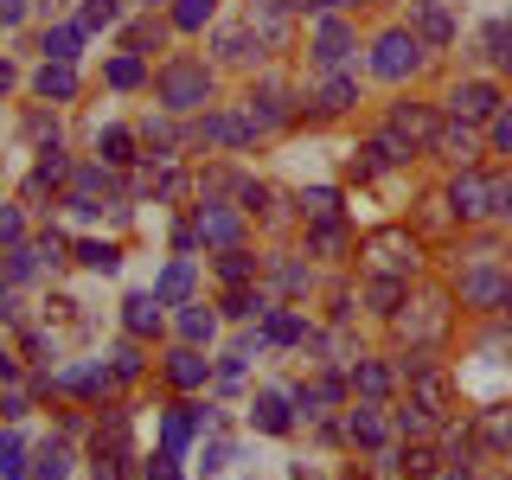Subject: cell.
I'll list each match as a JSON object with an SVG mask.
<instances>
[{
    "label": "cell",
    "instance_id": "cell-1",
    "mask_svg": "<svg viewBox=\"0 0 512 480\" xmlns=\"http://www.w3.org/2000/svg\"><path fill=\"white\" fill-rule=\"evenodd\" d=\"M154 84H160V103L167 109H199L205 96H212V71H205L199 58H173Z\"/></svg>",
    "mask_w": 512,
    "mask_h": 480
},
{
    "label": "cell",
    "instance_id": "cell-2",
    "mask_svg": "<svg viewBox=\"0 0 512 480\" xmlns=\"http://www.w3.org/2000/svg\"><path fill=\"white\" fill-rule=\"evenodd\" d=\"M416 64H423V39L416 32H378L372 39V77H384V84L410 77Z\"/></svg>",
    "mask_w": 512,
    "mask_h": 480
},
{
    "label": "cell",
    "instance_id": "cell-3",
    "mask_svg": "<svg viewBox=\"0 0 512 480\" xmlns=\"http://www.w3.org/2000/svg\"><path fill=\"white\" fill-rule=\"evenodd\" d=\"M410 20H416V32H423V39H455V13L442 7V0H410Z\"/></svg>",
    "mask_w": 512,
    "mask_h": 480
},
{
    "label": "cell",
    "instance_id": "cell-4",
    "mask_svg": "<svg viewBox=\"0 0 512 480\" xmlns=\"http://www.w3.org/2000/svg\"><path fill=\"white\" fill-rule=\"evenodd\" d=\"M250 423H256V429H269V436H282V429H288V391H276V384H269V391H256Z\"/></svg>",
    "mask_w": 512,
    "mask_h": 480
},
{
    "label": "cell",
    "instance_id": "cell-5",
    "mask_svg": "<svg viewBox=\"0 0 512 480\" xmlns=\"http://www.w3.org/2000/svg\"><path fill=\"white\" fill-rule=\"evenodd\" d=\"M346 52H352V26L346 20H320L314 26V58L320 64H340Z\"/></svg>",
    "mask_w": 512,
    "mask_h": 480
},
{
    "label": "cell",
    "instance_id": "cell-6",
    "mask_svg": "<svg viewBox=\"0 0 512 480\" xmlns=\"http://www.w3.org/2000/svg\"><path fill=\"white\" fill-rule=\"evenodd\" d=\"M32 84H39L45 103H71V96H77V71H71V64H58V58H45V71L32 77Z\"/></svg>",
    "mask_w": 512,
    "mask_h": 480
},
{
    "label": "cell",
    "instance_id": "cell-7",
    "mask_svg": "<svg viewBox=\"0 0 512 480\" xmlns=\"http://www.w3.org/2000/svg\"><path fill=\"white\" fill-rule=\"evenodd\" d=\"M237 231H244V218L224 212V205H205V212H199V237H205V244H224V250H231Z\"/></svg>",
    "mask_w": 512,
    "mask_h": 480
},
{
    "label": "cell",
    "instance_id": "cell-8",
    "mask_svg": "<svg viewBox=\"0 0 512 480\" xmlns=\"http://www.w3.org/2000/svg\"><path fill=\"white\" fill-rule=\"evenodd\" d=\"M167 378H173V384H186V391H199V384L212 378V359H199L192 346H180V352L167 359Z\"/></svg>",
    "mask_w": 512,
    "mask_h": 480
},
{
    "label": "cell",
    "instance_id": "cell-9",
    "mask_svg": "<svg viewBox=\"0 0 512 480\" xmlns=\"http://www.w3.org/2000/svg\"><path fill=\"white\" fill-rule=\"evenodd\" d=\"M391 128H397V135H410V141H429V135H436V116L416 109V103H397L391 109Z\"/></svg>",
    "mask_w": 512,
    "mask_h": 480
},
{
    "label": "cell",
    "instance_id": "cell-10",
    "mask_svg": "<svg viewBox=\"0 0 512 480\" xmlns=\"http://www.w3.org/2000/svg\"><path fill=\"white\" fill-rule=\"evenodd\" d=\"M487 199H493L487 180H474V173H468V180H455V212L461 218H480V212H487Z\"/></svg>",
    "mask_w": 512,
    "mask_h": 480
},
{
    "label": "cell",
    "instance_id": "cell-11",
    "mask_svg": "<svg viewBox=\"0 0 512 480\" xmlns=\"http://www.w3.org/2000/svg\"><path fill=\"white\" fill-rule=\"evenodd\" d=\"M372 263L378 269H416V244H404V237H378V244H372Z\"/></svg>",
    "mask_w": 512,
    "mask_h": 480
},
{
    "label": "cell",
    "instance_id": "cell-12",
    "mask_svg": "<svg viewBox=\"0 0 512 480\" xmlns=\"http://www.w3.org/2000/svg\"><path fill=\"white\" fill-rule=\"evenodd\" d=\"M455 109H468V116H493V109H500V90H493V84H461Z\"/></svg>",
    "mask_w": 512,
    "mask_h": 480
},
{
    "label": "cell",
    "instance_id": "cell-13",
    "mask_svg": "<svg viewBox=\"0 0 512 480\" xmlns=\"http://www.w3.org/2000/svg\"><path fill=\"white\" fill-rule=\"evenodd\" d=\"M154 295H160V301H186V295H192V256H180V263H173L167 276L154 282Z\"/></svg>",
    "mask_w": 512,
    "mask_h": 480
},
{
    "label": "cell",
    "instance_id": "cell-14",
    "mask_svg": "<svg viewBox=\"0 0 512 480\" xmlns=\"http://www.w3.org/2000/svg\"><path fill=\"white\" fill-rule=\"evenodd\" d=\"M205 135L224 141V148H237V141H250V135H256V122H237V116H205Z\"/></svg>",
    "mask_w": 512,
    "mask_h": 480
},
{
    "label": "cell",
    "instance_id": "cell-15",
    "mask_svg": "<svg viewBox=\"0 0 512 480\" xmlns=\"http://www.w3.org/2000/svg\"><path fill=\"white\" fill-rule=\"evenodd\" d=\"M212 13H218V0H180V7H173V26L199 32V26H212Z\"/></svg>",
    "mask_w": 512,
    "mask_h": 480
},
{
    "label": "cell",
    "instance_id": "cell-16",
    "mask_svg": "<svg viewBox=\"0 0 512 480\" xmlns=\"http://www.w3.org/2000/svg\"><path fill=\"white\" fill-rule=\"evenodd\" d=\"M218 480H282V468H276V461H269V455H244V461H237V468H224Z\"/></svg>",
    "mask_w": 512,
    "mask_h": 480
},
{
    "label": "cell",
    "instance_id": "cell-17",
    "mask_svg": "<svg viewBox=\"0 0 512 480\" xmlns=\"http://www.w3.org/2000/svg\"><path fill=\"white\" fill-rule=\"evenodd\" d=\"M77 45H84V32H77V26H52V32H45V58H58V64H71Z\"/></svg>",
    "mask_w": 512,
    "mask_h": 480
},
{
    "label": "cell",
    "instance_id": "cell-18",
    "mask_svg": "<svg viewBox=\"0 0 512 480\" xmlns=\"http://www.w3.org/2000/svg\"><path fill=\"white\" fill-rule=\"evenodd\" d=\"M352 442H365V448H378L384 442V416L365 404V410H352Z\"/></svg>",
    "mask_w": 512,
    "mask_h": 480
},
{
    "label": "cell",
    "instance_id": "cell-19",
    "mask_svg": "<svg viewBox=\"0 0 512 480\" xmlns=\"http://www.w3.org/2000/svg\"><path fill=\"white\" fill-rule=\"evenodd\" d=\"M20 474H26V442L0 436V480H20Z\"/></svg>",
    "mask_w": 512,
    "mask_h": 480
},
{
    "label": "cell",
    "instance_id": "cell-20",
    "mask_svg": "<svg viewBox=\"0 0 512 480\" xmlns=\"http://www.w3.org/2000/svg\"><path fill=\"white\" fill-rule=\"evenodd\" d=\"M128 327H135V333L160 327V295H135V301H128Z\"/></svg>",
    "mask_w": 512,
    "mask_h": 480
},
{
    "label": "cell",
    "instance_id": "cell-21",
    "mask_svg": "<svg viewBox=\"0 0 512 480\" xmlns=\"http://www.w3.org/2000/svg\"><path fill=\"white\" fill-rule=\"evenodd\" d=\"M352 96H359V84H352V77H327V84H320V109H346Z\"/></svg>",
    "mask_w": 512,
    "mask_h": 480
},
{
    "label": "cell",
    "instance_id": "cell-22",
    "mask_svg": "<svg viewBox=\"0 0 512 480\" xmlns=\"http://www.w3.org/2000/svg\"><path fill=\"white\" fill-rule=\"evenodd\" d=\"M109 84H116V90H128V84H141V58H135V52L109 58Z\"/></svg>",
    "mask_w": 512,
    "mask_h": 480
},
{
    "label": "cell",
    "instance_id": "cell-23",
    "mask_svg": "<svg viewBox=\"0 0 512 480\" xmlns=\"http://www.w3.org/2000/svg\"><path fill=\"white\" fill-rule=\"evenodd\" d=\"M64 468H71V455H64L58 442H45L39 448V480H64Z\"/></svg>",
    "mask_w": 512,
    "mask_h": 480
},
{
    "label": "cell",
    "instance_id": "cell-24",
    "mask_svg": "<svg viewBox=\"0 0 512 480\" xmlns=\"http://www.w3.org/2000/svg\"><path fill=\"white\" fill-rule=\"evenodd\" d=\"M461 295H468V301H500V276H487V269H480V276L461 282Z\"/></svg>",
    "mask_w": 512,
    "mask_h": 480
},
{
    "label": "cell",
    "instance_id": "cell-25",
    "mask_svg": "<svg viewBox=\"0 0 512 480\" xmlns=\"http://www.w3.org/2000/svg\"><path fill=\"white\" fill-rule=\"evenodd\" d=\"M212 327H218V320H212V314H199V308H186V314H180V333H186V340H212Z\"/></svg>",
    "mask_w": 512,
    "mask_h": 480
},
{
    "label": "cell",
    "instance_id": "cell-26",
    "mask_svg": "<svg viewBox=\"0 0 512 480\" xmlns=\"http://www.w3.org/2000/svg\"><path fill=\"white\" fill-rule=\"evenodd\" d=\"M84 269H116V244H84Z\"/></svg>",
    "mask_w": 512,
    "mask_h": 480
},
{
    "label": "cell",
    "instance_id": "cell-27",
    "mask_svg": "<svg viewBox=\"0 0 512 480\" xmlns=\"http://www.w3.org/2000/svg\"><path fill=\"white\" fill-rule=\"evenodd\" d=\"M116 0H90V7H84V26H109V20H116Z\"/></svg>",
    "mask_w": 512,
    "mask_h": 480
},
{
    "label": "cell",
    "instance_id": "cell-28",
    "mask_svg": "<svg viewBox=\"0 0 512 480\" xmlns=\"http://www.w3.org/2000/svg\"><path fill=\"white\" fill-rule=\"evenodd\" d=\"M0 244H20V212L13 205H0Z\"/></svg>",
    "mask_w": 512,
    "mask_h": 480
},
{
    "label": "cell",
    "instance_id": "cell-29",
    "mask_svg": "<svg viewBox=\"0 0 512 480\" xmlns=\"http://www.w3.org/2000/svg\"><path fill=\"white\" fill-rule=\"evenodd\" d=\"M244 276H250V256L231 250V256H224V282H244Z\"/></svg>",
    "mask_w": 512,
    "mask_h": 480
},
{
    "label": "cell",
    "instance_id": "cell-30",
    "mask_svg": "<svg viewBox=\"0 0 512 480\" xmlns=\"http://www.w3.org/2000/svg\"><path fill=\"white\" fill-rule=\"evenodd\" d=\"M493 141H500V148H512V116H493Z\"/></svg>",
    "mask_w": 512,
    "mask_h": 480
},
{
    "label": "cell",
    "instance_id": "cell-31",
    "mask_svg": "<svg viewBox=\"0 0 512 480\" xmlns=\"http://www.w3.org/2000/svg\"><path fill=\"white\" fill-rule=\"evenodd\" d=\"M13 372H20V365H13V352L0 346V378H13Z\"/></svg>",
    "mask_w": 512,
    "mask_h": 480
},
{
    "label": "cell",
    "instance_id": "cell-32",
    "mask_svg": "<svg viewBox=\"0 0 512 480\" xmlns=\"http://www.w3.org/2000/svg\"><path fill=\"white\" fill-rule=\"evenodd\" d=\"M13 84H20V77H13V64H0V96H7Z\"/></svg>",
    "mask_w": 512,
    "mask_h": 480
}]
</instances>
